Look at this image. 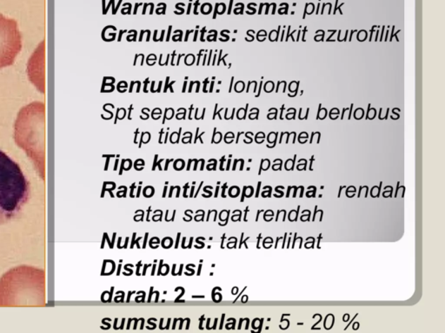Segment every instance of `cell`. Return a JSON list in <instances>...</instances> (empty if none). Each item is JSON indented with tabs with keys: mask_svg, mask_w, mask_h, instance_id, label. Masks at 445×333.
I'll return each instance as SVG.
<instances>
[{
	"mask_svg": "<svg viewBox=\"0 0 445 333\" xmlns=\"http://www.w3.org/2000/svg\"><path fill=\"white\" fill-rule=\"evenodd\" d=\"M219 187H218V189H217V192H216V194H215V197L218 196V194H219Z\"/></svg>",
	"mask_w": 445,
	"mask_h": 333,
	"instance_id": "44dd1931",
	"label": "cell"
},
{
	"mask_svg": "<svg viewBox=\"0 0 445 333\" xmlns=\"http://www.w3.org/2000/svg\"><path fill=\"white\" fill-rule=\"evenodd\" d=\"M202 265H200V268H198L197 275H200Z\"/></svg>",
	"mask_w": 445,
	"mask_h": 333,
	"instance_id": "5bb4252c",
	"label": "cell"
},
{
	"mask_svg": "<svg viewBox=\"0 0 445 333\" xmlns=\"http://www.w3.org/2000/svg\"><path fill=\"white\" fill-rule=\"evenodd\" d=\"M193 239V238L190 239V245H189V246H188V248H189V249L192 248Z\"/></svg>",
	"mask_w": 445,
	"mask_h": 333,
	"instance_id": "4fadbf2b",
	"label": "cell"
},
{
	"mask_svg": "<svg viewBox=\"0 0 445 333\" xmlns=\"http://www.w3.org/2000/svg\"><path fill=\"white\" fill-rule=\"evenodd\" d=\"M140 189H138L137 197L140 196Z\"/></svg>",
	"mask_w": 445,
	"mask_h": 333,
	"instance_id": "ffe728a7",
	"label": "cell"
},
{
	"mask_svg": "<svg viewBox=\"0 0 445 333\" xmlns=\"http://www.w3.org/2000/svg\"><path fill=\"white\" fill-rule=\"evenodd\" d=\"M121 265H119L118 275H119V274H121Z\"/></svg>",
	"mask_w": 445,
	"mask_h": 333,
	"instance_id": "603a6c76",
	"label": "cell"
},
{
	"mask_svg": "<svg viewBox=\"0 0 445 333\" xmlns=\"http://www.w3.org/2000/svg\"><path fill=\"white\" fill-rule=\"evenodd\" d=\"M148 234H149L148 233H147V234H145V245H144V246H143V248H144V249L145 248V242H147V239Z\"/></svg>",
	"mask_w": 445,
	"mask_h": 333,
	"instance_id": "9c48e42d",
	"label": "cell"
},
{
	"mask_svg": "<svg viewBox=\"0 0 445 333\" xmlns=\"http://www.w3.org/2000/svg\"><path fill=\"white\" fill-rule=\"evenodd\" d=\"M179 238H181V234H178V238H177V243H176V249H178V242H179Z\"/></svg>",
	"mask_w": 445,
	"mask_h": 333,
	"instance_id": "8992f818",
	"label": "cell"
},
{
	"mask_svg": "<svg viewBox=\"0 0 445 333\" xmlns=\"http://www.w3.org/2000/svg\"><path fill=\"white\" fill-rule=\"evenodd\" d=\"M193 298H197V296H193ZM198 298H205L204 296L198 297Z\"/></svg>",
	"mask_w": 445,
	"mask_h": 333,
	"instance_id": "4316f807",
	"label": "cell"
},
{
	"mask_svg": "<svg viewBox=\"0 0 445 333\" xmlns=\"http://www.w3.org/2000/svg\"><path fill=\"white\" fill-rule=\"evenodd\" d=\"M260 185H261V182L259 183V188H257V190L256 197L259 196Z\"/></svg>",
	"mask_w": 445,
	"mask_h": 333,
	"instance_id": "ba28073f",
	"label": "cell"
},
{
	"mask_svg": "<svg viewBox=\"0 0 445 333\" xmlns=\"http://www.w3.org/2000/svg\"><path fill=\"white\" fill-rule=\"evenodd\" d=\"M306 28H307V27H305L304 35H303V41H304V42H305V33H306V31H307V29H306Z\"/></svg>",
	"mask_w": 445,
	"mask_h": 333,
	"instance_id": "52a82bcc",
	"label": "cell"
},
{
	"mask_svg": "<svg viewBox=\"0 0 445 333\" xmlns=\"http://www.w3.org/2000/svg\"><path fill=\"white\" fill-rule=\"evenodd\" d=\"M155 269H156V265H154V267H153V271H152V275H154V272H155Z\"/></svg>",
	"mask_w": 445,
	"mask_h": 333,
	"instance_id": "ac0fdd59",
	"label": "cell"
},
{
	"mask_svg": "<svg viewBox=\"0 0 445 333\" xmlns=\"http://www.w3.org/2000/svg\"><path fill=\"white\" fill-rule=\"evenodd\" d=\"M288 111H289V112H291V111L296 112V110H295V108H289V110H288Z\"/></svg>",
	"mask_w": 445,
	"mask_h": 333,
	"instance_id": "d6986e66",
	"label": "cell"
},
{
	"mask_svg": "<svg viewBox=\"0 0 445 333\" xmlns=\"http://www.w3.org/2000/svg\"><path fill=\"white\" fill-rule=\"evenodd\" d=\"M193 191H194V187H193L192 191H190V197L193 196Z\"/></svg>",
	"mask_w": 445,
	"mask_h": 333,
	"instance_id": "e0dca14e",
	"label": "cell"
},
{
	"mask_svg": "<svg viewBox=\"0 0 445 333\" xmlns=\"http://www.w3.org/2000/svg\"><path fill=\"white\" fill-rule=\"evenodd\" d=\"M22 50V34L17 21L0 14V69L13 65Z\"/></svg>",
	"mask_w": 445,
	"mask_h": 333,
	"instance_id": "277c9868",
	"label": "cell"
},
{
	"mask_svg": "<svg viewBox=\"0 0 445 333\" xmlns=\"http://www.w3.org/2000/svg\"><path fill=\"white\" fill-rule=\"evenodd\" d=\"M141 239H142V238H138V239H137L136 244H137V246H138V249H140V245H138V241H140Z\"/></svg>",
	"mask_w": 445,
	"mask_h": 333,
	"instance_id": "30bf717a",
	"label": "cell"
},
{
	"mask_svg": "<svg viewBox=\"0 0 445 333\" xmlns=\"http://www.w3.org/2000/svg\"><path fill=\"white\" fill-rule=\"evenodd\" d=\"M394 29H395V27L394 26V28H392V33H394ZM392 37H394V35H391V39H390L391 41H392Z\"/></svg>",
	"mask_w": 445,
	"mask_h": 333,
	"instance_id": "7402d4cb",
	"label": "cell"
},
{
	"mask_svg": "<svg viewBox=\"0 0 445 333\" xmlns=\"http://www.w3.org/2000/svg\"><path fill=\"white\" fill-rule=\"evenodd\" d=\"M166 190H167V187H166V188H164L163 197H166Z\"/></svg>",
	"mask_w": 445,
	"mask_h": 333,
	"instance_id": "8fae6325",
	"label": "cell"
},
{
	"mask_svg": "<svg viewBox=\"0 0 445 333\" xmlns=\"http://www.w3.org/2000/svg\"><path fill=\"white\" fill-rule=\"evenodd\" d=\"M135 237H136V233L133 234V244L132 246H130V249L133 248L134 244H135Z\"/></svg>",
	"mask_w": 445,
	"mask_h": 333,
	"instance_id": "5b68a950",
	"label": "cell"
},
{
	"mask_svg": "<svg viewBox=\"0 0 445 333\" xmlns=\"http://www.w3.org/2000/svg\"><path fill=\"white\" fill-rule=\"evenodd\" d=\"M185 238L183 239V249H185Z\"/></svg>",
	"mask_w": 445,
	"mask_h": 333,
	"instance_id": "7c38bea8",
	"label": "cell"
},
{
	"mask_svg": "<svg viewBox=\"0 0 445 333\" xmlns=\"http://www.w3.org/2000/svg\"><path fill=\"white\" fill-rule=\"evenodd\" d=\"M373 31H374V30H372V34L373 33ZM372 35H371V37H370V40H372Z\"/></svg>",
	"mask_w": 445,
	"mask_h": 333,
	"instance_id": "484cf974",
	"label": "cell"
},
{
	"mask_svg": "<svg viewBox=\"0 0 445 333\" xmlns=\"http://www.w3.org/2000/svg\"><path fill=\"white\" fill-rule=\"evenodd\" d=\"M285 33H286V32H285V31H284V32H283V34H282V39H281V41H283V39H284V35H285Z\"/></svg>",
	"mask_w": 445,
	"mask_h": 333,
	"instance_id": "cb8c5ba5",
	"label": "cell"
},
{
	"mask_svg": "<svg viewBox=\"0 0 445 333\" xmlns=\"http://www.w3.org/2000/svg\"><path fill=\"white\" fill-rule=\"evenodd\" d=\"M261 86H262V83L260 84V89H261ZM260 95V92H259V94L257 95V97L259 96Z\"/></svg>",
	"mask_w": 445,
	"mask_h": 333,
	"instance_id": "d4e9b609",
	"label": "cell"
},
{
	"mask_svg": "<svg viewBox=\"0 0 445 333\" xmlns=\"http://www.w3.org/2000/svg\"><path fill=\"white\" fill-rule=\"evenodd\" d=\"M384 28H385V27H384V26H383L382 35H381V39H380V41H382V40H383V35H384Z\"/></svg>",
	"mask_w": 445,
	"mask_h": 333,
	"instance_id": "9a60e30c",
	"label": "cell"
},
{
	"mask_svg": "<svg viewBox=\"0 0 445 333\" xmlns=\"http://www.w3.org/2000/svg\"><path fill=\"white\" fill-rule=\"evenodd\" d=\"M46 272L18 265L0 278V306H46Z\"/></svg>",
	"mask_w": 445,
	"mask_h": 333,
	"instance_id": "6da1fadb",
	"label": "cell"
},
{
	"mask_svg": "<svg viewBox=\"0 0 445 333\" xmlns=\"http://www.w3.org/2000/svg\"><path fill=\"white\" fill-rule=\"evenodd\" d=\"M118 160H117V161H116L115 167H114V170H117V168H118V167H117V165H118Z\"/></svg>",
	"mask_w": 445,
	"mask_h": 333,
	"instance_id": "2e32d148",
	"label": "cell"
},
{
	"mask_svg": "<svg viewBox=\"0 0 445 333\" xmlns=\"http://www.w3.org/2000/svg\"><path fill=\"white\" fill-rule=\"evenodd\" d=\"M31 193V183L20 164L0 149V226L20 215Z\"/></svg>",
	"mask_w": 445,
	"mask_h": 333,
	"instance_id": "3957f363",
	"label": "cell"
},
{
	"mask_svg": "<svg viewBox=\"0 0 445 333\" xmlns=\"http://www.w3.org/2000/svg\"><path fill=\"white\" fill-rule=\"evenodd\" d=\"M46 106L33 102L21 108L15 122V142L31 159L44 181L46 175Z\"/></svg>",
	"mask_w": 445,
	"mask_h": 333,
	"instance_id": "7a4b0ae2",
	"label": "cell"
}]
</instances>
